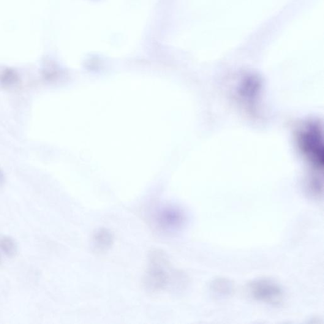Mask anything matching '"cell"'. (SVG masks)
<instances>
[{
	"instance_id": "obj_1",
	"label": "cell",
	"mask_w": 324,
	"mask_h": 324,
	"mask_svg": "<svg viewBox=\"0 0 324 324\" xmlns=\"http://www.w3.org/2000/svg\"><path fill=\"white\" fill-rule=\"evenodd\" d=\"M296 141L301 154L312 169V176L308 183L310 193L315 197L322 194L323 145L322 130L316 122H308L299 128Z\"/></svg>"
},
{
	"instance_id": "obj_2",
	"label": "cell",
	"mask_w": 324,
	"mask_h": 324,
	"mask_svg": "<svg viewBox=\"0 0 324 324\" xmlns=\"http://www.w3.org/2000/svg\"><path fill=\"white\" fill-rule=\"evenodd\" d=\"M148 269L143 279V285L150 292H159L171 284L182 287L186 277L182 272L171 268L167 255L161 250H154L149 255Z\"/></svg>"
},
{
	"instance_id": "obj_3",
	"label": "cell",
	"mask_w": 324,
	"mask_h": 324,
	"mask_svg": "<svg viewBox=\"0 0 324 324\" xmlns=\"http://www.w3.org/2000/svg\"><path fill=\"white\" fill-rule=\"evenodd\" d=\"M247 291L255 300L269 306H279L284 301V292L281 285L271 279L253 280L247 285Z\"/></svg>"
},
{
	"instance_id": "obj_4",
	"label": "cell",
	"mask_w": 324,
	"mask_h": 324,
	"mask_svg": "<svg viewBox=\"0 0 324 324\" xmlns=\"http://www.w3.org/2000/svg\"><path fill=\"white\" fill-rule=\"evenodd\" d=\"M186 222L184 212L174 206H163L155 214L154 222L158 230L165 233H173L184 227Z\"/></svg>"
},
{
	"instance_id": "obj_5",
	"label": "cell",
	"mask_w": 324,
	"mask_h": 324,
	"mask_svg": "<svg viewBox=\"0 0 324 324\" xmlns=\"http://www.w3.org/2000/svg\"><path fill=\"white\" fill-rule=\"evenodd\" d=\"M113 242L112 233L106 228H100L92 238V247L94 252L104 253L110 249Z\"/></svg>"
},
{
	"instance_id": "obj_6",
	"label": "cell",
	"mask_w": 324,
	"mask_h": 324,
	"mask_svg": "<svg viewBox=\"0 0 324 324\" xmlns=\"http://www.w3.org/2000/svg\"><path fill=\"white\" fill-rule=\"evenodd\" d=\"M209 290L215 297L224 298L232 295L234 287L233 283L230 279L219 277L212 280L209 285Z\"/></svg>"
},
{
	"instance_id": "obj_7",
	"label": "cell",
	"mask_w": 324,
	"mask_h": 324,
	"mask_svg": "<svg viewBox=\"0 0 324 324\" xmlns=\"http://www.w3.org/2000/svg\"><path fill=\"white\" fill-rule=\"evenodd\" d=\"M17 73L14 70L7 69L0 73V85L5 88H10L18 83Z\"/></svg>"
},
{
	"instance_id": "obj_8",
	"label": "cell",
	"mask_w": 324,
	"mask_h": 324,
	"mask_svg": "<svg viewBox=\"0 0 324 324\" xmlns=\"http://www.w3.org/2000/svg\"><path fill=\"white\" fill-rule=\"evenodd\" d=\"M0 249L9 257L15 255L17 252V246L15 242L8 237H0Z\"/></svg>"
},
{
	"instance_id": "obj_9",
	"label": "cell",
	"mask_w": 324,
	"mask_h": 324,
	"mask_svg": "<svg viewBox=\"0 0 324 324\" xmlns=\"http://www.w3.org/2000/svg\"><path fill=\"white\" fill-rule=\"evenodd\" d=\"M4 175L3 174L2 171L0 169V186L4 183Z\"/></svg>"
}]
</instances>
